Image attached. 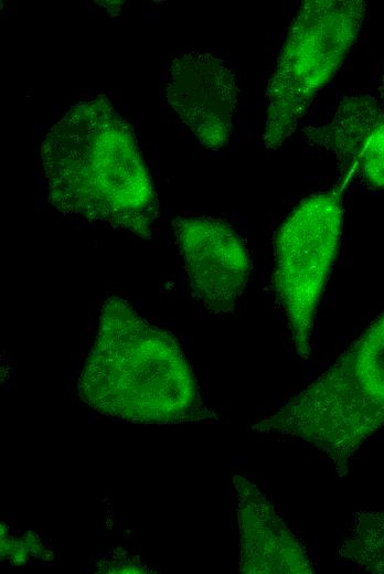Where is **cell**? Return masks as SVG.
<instances>
[{"label":"cell","instance_id":"11","mask_svg":"<svg viewBox=\"0 0 384 574\" xmlns=\"http://www.w3.org/2000/svg\"><path fill=\"white\" fill-rule=\"evenodd\" d=\"M380 92H381V100L380 102L382 103V105L384 107V76H383V79H382V84L380 86Z\"/></svg>","mask_w":384,"mask_h":574},{"label":"cell","instance_id":"4","mask_svg":"<svg viewBox=\"0 0 384 574\" xmlns=\"http://www.w3.org/2000/svg\"><path fill=\"white\" fill-rule=\"evenodd\" d=\"M367 3L307 0L291 22L267 84L263 141L280 148L317 94L338 73L360 33Z\"/></svg>","mask_w":384,"mask_h":574},{"label":"cell","instance_id":"1","mask_svg":"<svg viewBox=\"0 0 384 574\" xmlns=\"http://www.w3.org/2000/svg\"><path fill=\"white\" fill-rule=\"evenodd\" d=\"M41 158L57 212L151 237L157 193L132 128L106 96L73 105L47 132Z\"/></svg>","mask_w":384,"mask_h":574},{"label":"cell","instance_id":"10","mask_svg":"<svg viewBox=\"0 0 384 574\" xmlns=\"http://www.w3.org/2000/svg\"><path fill=\"white\" fill-rule=\"evenodd\" d=\"M338 554L360 570L384 574V510L355 513L342 534Z\"/></svg>","mask_w":384,"mask_h":574},{"label":"cell","instance_id":"6","mask_svg":"<svg viewBox=\"0 0 384 574\" xmlns=\"http://www.w3.org/2000/svg\"><path fill=\"white\" fill-rule=\"evenodd\" d=\"M172 225L192 297L210 312L233 311L250 269L242 237L210 216H179Z\"/></svg>","mask_w":384,"mask_h":574},{"label":"cell","instance_id":"2","mask_svg":"<svg viewBox=\"0 0 384 574\" xmlns=\"http://www.w3.org/2000/svg\"><path fill=\"white\" fill-rule=\"evenodd\" d=\"M78 394L93 408L131 421L181 423L207 416L175 337L118 297L103 304Z\"/></svg>","mask_w":384,"mask_h":574},{"label":"cell","instance_id":"9","mask_svg":"<svg viewBox=\"0 0 384 574\" xmlns=\"http://www.w3.org/2000/svg\"><path fill=\"white\" fill-rule=\"evenodd\" d=\"M241 532L239 570L250 574H310L311 560L300 541L259 489L234 477Z\"/></svg>","mask_w":384,"mask_h":574},{"label":"cell","instance_id":"3","mask_svg":"<svg viewBox=\"0 0 384 574\" xmlns=\"http://www.w3.org/2000/svg\"><path fill=\"white\" fill-rule=\"evenodd\" d=\"M384 427V311L337 360L278 412L253 428L308 442L339 476Z\"/></svg>","mask_w":384,"mask_h":574},{"label":"cell","instance_id":"7","mask_svg":"<svg viewBox=\"0 0 384 574\" xmlns=\"http://www.w3.org/2000/svg\"><path fill=\"white\" fill-rule=\"evenodd\" d=\"M169 74L167 99L180 119L204 147L226 146L238 95L234 68L210 53L186 52Z\"/></svg>","mask_w":384,"mask_h":574},{"label":"cell","instance_id":"8","mask_svg":"<svg viewBox=\"0 0 384 574\" xmlns=\"http://www.w3.org/2000/svg\"><path fill=\"white\" fill-rule=\"evenodd\" d=\"M309 146L327 151L348 174L384 190V107L371 95L343 97L332 119L303 129Z\"/></svg>","mask_w":384,"mask_h":574},{"label":"cell","instance_id":"5","mask_svg":"<svg viewBox=\"0 0 384 574\" xmlns=\"http://www.w3.org/2000/svg\"><path fill=\"white\" fill-rule=\"evenodd\" d=\"M343 187L305 198L274 237V288L296 354L308 360L317 308L342 234Z\"/></svg>","mask_w":384,"mask_h":574}]
</instances>
